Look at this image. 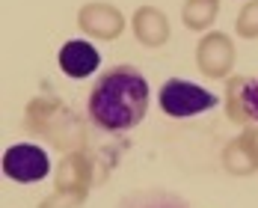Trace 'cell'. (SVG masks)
Listing matches in <instances>:
<instances>
[{"mask_svg": "<svg viewBox=\"0 0 258 208\" xmlns=\"http://www.w3.org/2000/svg\"><path fill=\"white\" fill-rule=\"evenodd\" d=\"M252 116L258 119V80H255V86H252Z\"/></svg>", "mask_w": 258, "mask_h": 208, "instance_id": "16", "label": "cell"}, {"mask_svg": "<svg viewBox=\"0 0 258 208\" xmlns=\"http://www.w3.org/2000/svg\"><path fill=\"white\" fill-rule=\"evenodd\" d=\"M24 125L33 137L48 140L59 152H78L86 143V131H83V122L78 119V113L72 107H66L59 98H51V95L33 98L27 104Z\"/></svg>", "mask_w": 258, "mask_h": 208, "instance_id": "2", "label": "cell"}, {"mask_svg": "<svg viewBox=\"0 0 258 208\" xmlns=\"http://www.w3.org/2000/svg\"><path fill=\"white\" fill-rule=\"evenodd\" d=\"M196 66L205 78H226L234 66V45L226 33H208L196 45Z\"/></svg>", "mask_w": 258, "mask_h": 208, "instance_id": "5", "label": "cell"}, {"mask_svg": "<svg viewBox=\"0 0 258 208\" xmlns=\"http://www.w3.org/2000/svg\"><path fill=\"white\" fill-rule=\"evenodd\" d=\"M134 36H137V42L140 45H146V48H160V45H166L169 42V18L155 9V6H140L137 12H134Z\"/></svg>", "mask_w": 258, "mask_h": 208, "instance_id": "9", "label": "cell"}, {"mask_svg": "<svg viewBox=\"0 0 258 208\" xmlns=\"http://www.w3.org/2000/svg\"><path fill=\"white\" fill-rule=\"evenodd\" d=\"M217 101L220 98L214 92H208L199 83H190V80H181V78H172L160 86V110L175 116V119L211 110V107H217Z\"/></svg>", "mask_w": 258, "mask_h": 208, "instance_id": "3", "label": "cell"}, {"mask_svg": "<svg viewBox=\"0 0 258 208\" xmlns=\"http://www.w3.org/2000/svg\"><path fill=\"white\" fill-rule=\"evenodd\" d=\"M220 15V0H187L181 18L190 30H208Z\"/></svg>", "mask_w": 258, "mask_h": 208, "instance_id": "12", "label": "cell"}, {"mask_svg": "<svg viewBox=\"0 0 258 208\" xmlns=\"http://www.w3.org/2000/svg\"><path fill=\"white\" fill-rule=\"evenodd\" d=\"M237 36L243 39H258V0H249L240 12H237Z\"/></svg>", "mask_w": 258, "mask_h": 208, "instance_id": "13", "label": "cell"}, {"mask_svg": "<svg viewBox=\"0 0 258 208\" xmlns=\"http://www.w3.org/2000/svg\"><path fill=\"white\" fill-rule=\"evenodd\" d=\"M122 208H190L184 205L175 196H166V193H149V196H140V199H128Z\"/></svg>", "mask_w": 258, "mask_h": 208, "instance_id": "14", "label": "cell"}, {"mask_svg": "<svg viewBox=\"0 0 258 208\" xmlns=\"http://www.w3.org/2000/svg\"><path fill=\"white\" fill-rule=\"evenodd\" d=\"M78 27L92 39H119L125 30V15L110 3H86L78 12Z\"/></svg>", "mask_w": 258, "mask_h": 208, "instance_id": "6", "label": "cell"}, {"mask_svg": "<svg viewBox=\"0 0 258 208\" xmlns=\"http://www.w3.org/2000/svg\"><path fill=\"white\" fill-rule=\"evenodd\" d=\"M86 199V193H69V190H53L39 208H78Z\"/></svg>", "mask_w": 258, "mask_h": 208, "instance_id": "15", "label": "cell"}, {"mask_svg": "<svg viewBox=\"0 0 258 208\" xmlns=\"http://www.w3.org/2000/svg\"><path fill=\"white\" fill-rule=\"evenodd\" d=\"M223 167L232 176H249L258 173V125L246 128L237 140L223 149Z\"/></svg>", "mask_w": 258, "mask_h": 208, "instance_id": "7", "label": "cell"}, {"mask_svg": "<svg viewBox=\"0 0 258 208\" xmlns=\"http://www.w3.org/2000/svg\"><path fill=\"white\" fill-rule=\"evenodd\" d=\"M98 66H101L98 51H95L89 42H83V39L66 42V45L59 48V69H62L69 78L83 80V78H89Z\"/></svg>", "mask_w": 258, "mask_h": 208, "instance_id": "10", "label": "cell"}, {"mask_svg": "<svg viewBox=\"0 0 258 208\" xmlns=\"http://www.w3.org/2000/svg\"><path fill=\"white\" fill-rule=\"evenodd\" d=\"M3 173L21 184L42 182L51 173V158H48V152L42 146L18 143V146H9L3 152Z\"/></svg>", "mask_w": 258, "mask_h": 208, "instance_id": "4", "label": "cell"}, {"mask_svg": "<svg viewBox=\"0 0 258 208\" xmlns=\"http://www.w3.org/2000/svg\"><path fill=\"white\" fill-rule=\"evenodd\" d=\"M92 184V158L83 149L69 152L62 164L56 167V187L53 190H69V193H86Z\"/></svg>", "mask_w": 258, "mask_h": 208, "instance_id": "8", "label": "cell"}, {"mask_svg": "<svg viewBox=\"0 0 258 208\" xmlns=\"http://www.w3.org/2000/svg\"><path fill=\"white\" fill-rule=\"evenodd\" d=\"M252 86H255V80L249 78H232L226 83V116L234 125L255 122V116H252Z\"/></svg>", "mask_w": 258, "mask_h": 208, "instance_id": "11", "label": "cell"}, {"mask_svg": "<svg viewBox=\"0 0 258 208\" xmlns=\"http://www.w3.org/2000/svg\"><path fill=\"white\" fill-rule=\"evenodd\" d=\"M149 110V83L131 69L116 66L95 80L89 92V116L104 131H128L146 119Z\"/></svg>", "mask_w": 258, "mask_h": 208, "instance_id": "1", "label": "cell"}]
</instances>
